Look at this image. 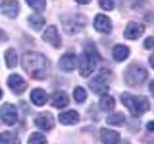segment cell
<instances>
[{"label": "cell", "mask_w": 154, "mask_h": 144, "mask_svg": "<svg viewBox=\"0 0 154 144\" xmlns=\"http://www.w3.org/2000/svg\"><path fill=\"white\" fill-rule=\"evenodd\" d=\"M149 64H150L151 67L154 69V52L150 55V57H149Z\"/></svg>", "instance_id": "32"}, {"label": "cell", "mask_w": 154, "mask_h": 144, "mask_svg": "<svg viewBox=\"0 0 154 144\" xmlns=\"http://www.w3.org/2000/svg\"><path fill=\"white\" fill-rule=\"evenodd\" d=\"M0 144H20V140L16 133L7 131L0 134Z\"/></svg>", "instance_id": "22"}, {"label": "cell", "mask_w": 154, "mask_h": 144, "mask_svg": "<svg viewBox=\"0 0 154 144\" xmlns=\"http://www.w3.org/2000/svg\"><path fill=\"white\" fill-rule=\"evenodd\" d=\"M59 121L63 125H75L79 121V113L76 110H67L59 114Z\"/></svg>", "instance_id": "17"}, {"label": "cell", "mask_w": 154, "mask_h": 144, "mask_svg": "<svg viewBox=\"0 0 154 144\" xmlns=\"http://www.w3.org/2000/svg\"><path fill=\"white\" fill-rule=\"evenodd\" d=\"M7 40H8V36L6 32L2 28H0V41H7Z\"/></svg>", "instance_id": "30"}, {"label": "cell", "mask_w": 154, "mask_h": 144, "mask_svg": "<svg viewBox=\"0 0 154 144\" xmlns=\"http://www.w3.org/2000/svg\"><path fill=\"white\" fill-rule=\"evenodd\" d=\"M0 115L5 124L12 126L17 120V110L16 106L10 103H5L1 106Z\"/></svg>", "instance_id": "7"}, {"label": "cell", "mask_w": 154, "mask_h": 144, "mask_svg": "<svg viewBox=\"0 0 154 144\" xmlns=\"http://www.w3.org/2000/svg\"><path fill=\"white\" fill-rule=\"evenodd\" d=\"M62 24L64 31L69 35H74L80 32L87 24V18L80 14H66L62 16Z\"/></svg>", "instance_id": "4"}, {"label": "cell", "mask_w": 154, "mask_h": 144, "mask_svg": "<svg viewBox=\"0 0 154 144\" xmlns=\"http://www.w3.org/2000/svg\"><path fill=\"white\" fill-rule=\"evenodd\" d=\"M73 97L77 103H83L87 99V92L82 86H77L73 91Z\"/></svg>", "instance_id": "27"}, {"label": "cell", "mask_w": 154, "mask_h": 144, "mask_svg": "<svg viewBox=\"0 0 154 144\" xmlns=\"http://www.w3.org/2000/svg\"><path fill=\"white\" fill-rule=\"evenodd\" d=\"M1 11L3 14L10 18H14L19 13V4L16 0H7L1 5Z\"/></svg>", "instance_id": "15"}, {"label": "cell", "mask_w": 154, "mask_h": 144, "mask_svg": "<svg viewBox=\"0 0 154 144\" xmlns=\"http://www.w3.org/2000/svg\"><path fill=\"white\" fill-rule=\"evenodd\" d=\"M28 144H47V140L42 133L35 132L29 136Z\"/></svg>", "instance_id": "26"}, {"label": "cell", "mask_w": 154, "mask_h": 144, "mask_svg": "<svg viewBox=\"0 0 154 144\" xmlns=\"http://www.w3.org/2000/svg\"><path fill=\"white\" fill-rule=\"evenodd\" d=\"M94 27L96 31L102 34H110L113 28L110 17L102 14H98L95 16L94 20Z\"/></svg>", "instance_id": "10"}, {"label": "cell", "mask_w": 154, "mask_h": 144, "mask_svg": "<svg viewBox=\"0 0 154 144\" xmlns=\"http://www.w3.org/2000/svg\"><path fill=\"white\" fill-rule=\"evenodd\" d=\"M144 33V26L140 22H135V21H130L126 28H125L123 36L127 40H137V38H141L143 34Z\"/></svg>", "instance_id": "9"}, {"label": "cell", "mask_w": 154, "mask_h": 144, "mask_svg": "<svg viewBox=\"0 0 154 144\" xmlns=\"http://www.w3.org/2000/svg\"><path fill=\"white\" fill-rule=\"evenodd\" d=\"M76 64H77V59L73 53H66V54H64L61 57L59 64H58L60 69H62L65 72H70L72 70H74Z\"/></svg>", "instance_id": "13"}, {"label": "cell", "mask_w": 154, "mask_h": 144, "mask_svg": "<svg viewBox=\"0 0 154 144\" xmlns=\"http://www.w3.org/2000/svg\"><path fill=\"white\" fill-rule=\"evenodd\" d=\"M144 47L146 49H154V37H148L144 40Z\"/></svg>", "instance_id": "29"}, {"label": "cell", "mask_w": 154, "mask_h": 144, "mask_svg": "<svg viewBox=\"0 0 154 144\" xmlns=\"http://www.w3.org/2000/svg\"><path fill=\"white\" fill-rule=\"evenodd\" d=\"M28 6L37 13H42L46 8V0H25Z\"/></svg>", "instance_id": "25"}, {"label": "cell", "mask_w": 154, "mask_h": 144, "mask_svg": "<svg viewBox=\"0 0 154 144\" xmlns=\"http://www.w3.org/2000/svg\"><path fill=\"white\" fill-rule=\"evenodd\" d=\"M28 23L33 30L40 31L41 29L45 26V18L40 14H33L28 17Z\"/></svg>", "instance_id": "20"}, {"label": "cell", "mask_w": 154, "mask_h": 144, "mask_svg": "<svg viewBox=\"0 0 154 144\" xmlns=\"http://www.w3.org/2000/svg\"><path fill=\"white\" fill-rule=\"evenodd\" d=\"M35 124L42 130L49 131L54 127V117L50 112H42L35 118Z\"/></svg>", "instance_id": "12"}, {"label": "cell", "mask_w": 154, "mask_h": 144, "mask_svg": "<svg viewBox=\"0 0 154 144\" xmlns=\"http://www.w3.org/2000/svg\"><path fill=\"white\" fill-rule=\"evenodd\" d=\"M74 1H76L77 3H79V4L86 5V4H89L91 1V0H74Z\"/></svg>", "instance_id": "34"}, {"label": "cell", "mask_w": 154, "mask_h": 144, "mask_svg": "<svg viewBox=\"0 0 154 144\" xmlns=\"http://www.w3.org/2000/svg\"><path fill=\"white\" fill-rule=\"evenodd\" d=\"M2 95H3V92H2V90H1V89H0V99H1V98H2Z\"/></svg>", "instance_id": "35"}, {"label": "cell", "mask_w": 154, "mask_h": 144, "mask_svg": "<svg viewBox=\"0 0 154 144\" xmlns=\"http://www.w3.org/2000/svg\"><path fill=\"white\" fill-rule=\"evenodd\" d=\"M148 77V72L138 64H131L124 73V79L128 86H138L143 84Z\"/></svg>", "instance_id": "5"}, {"label": "cell", "mask_w": 154, "mask_h": 144, "mask_svg": "<svg viewBox=\"0 0 154 144\" xmlns=\"http://www.w3.org/2000/svg\"><path fill=\"white\" fill-rule=\"evenodd\" d=\"M98 62V54L93 48H88L82 52L77 64L79 67V73L83 77H89L94 71Z\"/></svg>", "instance_id": "3"}, {"label": "cell", "mask_w": 154, "mask_h": 144, "mask_svg": "<svg viewBox=\"0 0 154 144\" xmlns=\"http://www.w3.org/2000/svg\"><path fill=\"white\" fill-rule=\"evenodd\" d=\"M119 134L113 130L102 128L100 131V140L104 144H118L119 142Z\"/></svg>", "instance_id": "16"}, {"label": "cell", "mask_w": 154, "mask_h": 144, "mask_svg": "<svg viewBox=\"0 0 154 144\" xmlns=\"http://www.w3.org/2000/svg\"><path fill=\"white\" fill-rule=\"evenodd\" d=\"M89 88L95 94L104 95L109 89V85L107 83L106 77L102 74H99L97 76L94 77V78L90 81Z\"/></svg>", "instance_id": "8"}, {"label": "cell", "mask_w": 154, "mask_h": 144, "mask_svg": "<svg viewBox=\"0 0 154 144\" xmlns=\"http://www.w3.org/2000/svg\"><path fill=\"white\" fill-rule=\"evenodd\" d=\"M149 90H150L151 95L154 97V80L151 81V83L149 84Z\"/></svg>", "instance_id": "33"}, {"label": "cell", "mask_w": 154, "mask_h": 144, "mask_svg": "<svg viewBox=\"0 0 154 144\" xmlns=\"http://www.w3.org/2000/svg\"><path fill=\"white\" fill-rule=\"evenodd\" d=\"M21 64L24 71L33 79L45 80L49 75L50 62L38 52H25L22 55Z\"/></svg>", "instance_id": "1"}, {"label": "cell", "mask_w": 154, "mask_h": 144, "mask_svg": "<svg viewBox=\"0 0 154 144\" xmlns=\"http://www.w3.org/2000/svg\"><path fill=\"white\" fill-rule=\"evenodd\" d=\"M5 62L8 68H14L17 64V52L14 48H9L4 54Z\"/></svg>", "instance_id": "23"}, {"label": "cell", "mask_w": 154, "mask_h": 144, "mask_svg": "<svg viewBox=\"0 0 154 144\" xmlns=\"http://www.w3.org/2000/svg\"><path fill=\"white\" fill-rule=\"evenodd\" d=\"M120 100H122V103L128 109L130 113L134 116L143 114L150 108L148 99L144 96H137L124 92L120 96Z\"/></svg>", "instance_id": "2"}, {"label": "cell", "mask_w": 154, "mask_h": 144, "mask_svg": "<svg viewBox=\"0 0 154 144\" xmlns=\"http://www.w3.org/2000/svg\"><path fill=\"white\" fill-rule=\"evenodd\" d=\"M99 6L105 11H112L114 9V1L113 0H99Z\"/></svg>", "instance_id": "28"}, {"label": "cell", "mask_w": 154, "mask_h": 144, "mask_svg": "<svg viewBox=\"0 0 154 144\" xmlns=\"http://www.w3.org/2000/svg\"><path fill=\"white\" fill-rule=\"evenodd\" d=\"M42 40L55 48H59L62 43L58 29L54 25H50L45 29V31L42 34Z\"/></svg>", "instance_id": "11"}, {"label": "cell", "mask_w": 154, "mask_h": 144, "mask_svg": "<svg viewBox=\"0 0 154 144\" xmlns=\"http://www.w3.org/2000/svg\"><path fill=\"white\" fill-rule=\"evenodd\" d=\"M7 85L10 88V89L17 95L22 94L24 91L26 90L28 86L26 81L24 80L20 75H18L17 73L11 74L9 76V78L7 80Z\"/></svg>", "instance_id": "6"}, {"label": "cell", "mask_w": 154, "mask_h": 144, "mask_svg": "<svg viewBox=\"0 0 154 144\" xmlns=\"http://www.w3.org/2000/svg\"><path fill=\"white\" fill-rule=\"evenodd\" d=\"M116 106V101L115 99L108 94H104L99 100V108L103 110V112H112L115 109Z\"/></svg>", "instance_id": "21"}, {"label": "cell", "mask_w": 154, "mask_h": 144, "mask_svg": "<svg viewBox=\"0 0 154 144\" xmlns=\"http://www.w3.org/2000/svg\"><path fill=\"white\" fill-rule=\"evenodd\" d=\"M146 128L148 131H150V132H154V121H150V122H148L147 125H146Z\"/></svg>", "instance_id": "31"}, {"label": "cell", "mask_w": 154, "mask_h": 144, "mask_svg": "<svg viewBox=\"0 0 154 144\" xmlns=\"http://www.w3.org/2000/svg\"><path fill=\"white\" fill-rule=\"evenodd\" d=\"M125 119H126V117L122 112H117L109 115L106 118V122L109 125H112V126H122L125 122Z\"/></svg>", "instance_id": "24"}, {"label": "cell", "mask_w": 154, "mask_h": 144, "mask_svg": "<svg viewBox=\"0 0 154 144\" xmlns=\"http://www.w3.org/2000/svg\"><path fill=\"white\" fill-rule=\"evenodd\" d=\"M30 98L33 104L38 106V107H42V106H43L47 102L48 96H47V93L43 89L35 88L32 90V92L30 94Z\"/></svg>", "instance_id": "18"}, {"label": "cell", "mask_w": 154, "mask_h": 144, "mask_svg": "<svg viewBox=\"0 0 154 144\" xmlns=\"http://www.w3.org/2000/svg\"><path fill=\"white\" fill-rule=\"evenodd\" d=\"M130 50L123 44H117L113 49V58L117 62H123L128 58Z\"/></svg>", "instance_id": "19"}, {"label": "cell", "mask_w": 154, "mask_h": 144, "mask_svg": "<svg viewBox=\"0 0 154 144\" xmlns=\"http://www.w3.org/2000/svg\"><path fill=\"white\" fill-rule=\"evenodd\" d=\"M3 2H4V0H0V6H1V5L3 4Z\"/></svg>", "instance_id": "36"}, {"label": "cell", "mask_w": 154, "mask_h": 144, "mask_svg": "<svg viewBox=\"0 0 154 144\" xmlns=\"http://www.w3.org/2000/svg\"><path fill=\"white\" fill-rule=\"evenodd\" d=\"M51 106L56 109H63L69 104V98L66 92L58 90L51 96Z\"/></svg>", "instance_id": "14"}]
</instances>
